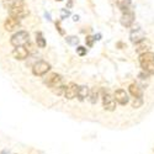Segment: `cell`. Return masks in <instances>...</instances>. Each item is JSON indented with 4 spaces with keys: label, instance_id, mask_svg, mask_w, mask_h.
<instances>
[{
    "label": "cell",
    "instance_id": "5bb4252c",
    "mask_svg": "<svg viewBox=\"0 0 154 154\" xmlns=\"http://www.w3.org/2000/svg\"><path fill=\"white\" fill-rule=\"evenodd\" d=\"M116 5L121 11L126 12V11L130 10V8L132 5V2L131 0H116Z\"/></svg>",
    "mask_w": 154,
    "mask_h": 154
},
{
    "label": "cell",
    "instance_id": "4316f807",
    "mask_svg": "<svg viewBox=\"0 0 154 154\" xmlns=\"http://www.w3.org/2000/svg\"><path fill=\"white\" fill-rule=\"evenodd\" d=\"M2 154H9V152H8V150H6V149H4V150H3V152H2Z\"/></svg>",
    "mask_w": 154,
    "mask_h": 154
},
{
    "label": "cell",
    "instance_id": "d4e9b609",
    "mask_svg": "<svg viewBox=\"0 0 154 154\" xmlns=\"http://www.w3.org/2000/svg\"><path fill=\"white\" fill-rule=\"evenodd\" d=\"M56 27L58 29V31H59L60 35H64V31H63V29H62V26H60V22H59V21L56 22Z\"/></svg>",
    "mask_w": 154,
    "mask_h": 154
},
{
    "label": "cell",
    "instance_id": "f546056e",
    "mask_svg": "<svg viewBox=\"0 0 154 154\" xmlns=\"http://www.w3.org/2000/svg\"><path fill=\"white\" fill-rule=\"evenodd\" d=\"M58 2H60V0H58Z\"/></svg>",
    "mask_w": 154,
    "mask_h": 154
},
{
    "label": "cell",
    "instance_id": "2e32d148",
    "mask_svg": "<svg viewBox=\"0 0 154 154\" xmlns=\"http://www.w3.org/2000/svg\"><path fill=\"white\" fill-rule=\"evenodd\" d=\"M88 99H89V101H90L91 104H96L97 100H99V89H97V88L91 89V90L89 91Z\"/></svg>",
    "mask_w": 154,
    "mask_h": 154
},
{
    "label": "cell",
    "instance_id": "277c9868",
    "mask_svg": "<svg viewBox=\"0 0 154 154\" xmlns=\"http://www.w3.org/2000/svg\"><path fill=\"white\" fill-rule=\"evenodd\" d=\"M62 83H63L62 75H59V74H57V73H51V74H48L47 78L45 79V84H46L48 88L52 89V90H53V89H56V88H58V86H60Z\"/></svg>",
    "mask_w": 154,
    "mask_h": 154
},
{
    "label": "cell",
    "instance_id": "ba28073f",
    "mask_svg": "<svg viewBox=\"0 0 154 154\" xmlns=\"http://www.w3.org/2000/svg\"><path fill=\"white\" fill-rule=\"evenodd\" d=\"M29 53L30 52L27 51V48L25 47H15L12 49V57L17 60H25L29 57Z\"/></svg>",
    "mask_w": 154,
    "mask_h": 154
},
{
    "label": "cell",
    "instance_id": "3957f363",
    "mask_svg": "<svg viewBox=\"0 0 154 154\" xmlns=\"http://www.w3.org/2000/svg\"><path fill=\"white\" fill-rule=\"evenodd\" d=\"M51 69V64L47 63L46 60H38L33 64L32 67V73L36 76H42L45 74H47V72H49Z\"/></svg>",
    "mask_w": 154,
    "mask_h": 154
},
{
    "label": "cell",
    "instance_id": "5b68a950",
    "mask_svg": "<svg viewBox=\"0 0 154 154\" xmlns=\"http://www.w3.org/2000/svg\"><path fill=\"white\" fill-rule=\"evenodd\" d=\"M130 40H131L132 43L139 45V43H142L146 40V33H144V31L140 29V27L133 29L131 31V33H130Z\"/></svg>",
    "mask_w": 154,
    "mask_h": 154
},
{
    "label": "cell",
    "instance_id": "7c38bea8",
    "mask_svg": "<svg viewBox=\"0 0 154 154\" xmlns=\"http://www.w3.org/2000/svg\"><path fill=\"white\" fill-rule=\"evenodd\" d=\"M139 63H140V66L154 63V53L153 52H146V53L139 54Z\"/></svg>",
    "mask_w": 154,
    "mask_h": 154
},
{
    "label": "cell",
    "instance_id": "8fae6325",
    "mask_svg": "<svg viewBox=\"0 0 154 154\" xmlns=\"http://www.w3.org/2000/svg\"><path fill=\"white\" fill-rule=\"evenodd\" d=\"M19 26H20V20H17L15 17H11V16H9L4 22V29L9 32L15 31Z\"/></svg>",
    "mask_w": 154,
    "mask_h": 154
},
{
    "label": "cell",
    "instance_id": "30bf717a",
    "mask_svg": "<svg viewBox=\"0 0 154 154\" xmlns=\"http://www.w3.org/2000/svg\"><path fill=\"white\" fill-rule=\"evenodd\" d=\"M113 99L116 102H119L120 105H126L128 101H130V97H128V94L122 90V89H119V90L115 91V95H113Z\"/></svg>",
    "mask_w": 154,
    "mask_h": 154
},
{
    "label": "cell",
    "instance_id": "6da1fadb",
    "mask_svg": "<svg viewBox=\"0 0 154 154\" xmlns=\"http://www.w3.org/2000/svg\"><path fill=\"white\" fill-rule=\"evenodd\" d=\"M10 16L11 17H15L17 20L20 19H23V17H26L29 15V9L26 8V5H25V2L23 0H16V2L12 4L10 6Z\"/></svg>",
    "mask_w": 154,
    "mask_h": 154
},
{
    "label": "cell",
    "instance_id": "4fadbf2b",
    "mask_svg": "<svg viewBox=\"0 0 154 154\" xmlns=\"http://www.w3.org/2000/svg\"><path fill=\"white\" fill-rule=\"evenodd\" d=\"M89 91L90 90H89V88L86 85H82V86L78 88V94H76V97H78L80 101H83L89 96Z\"/></svg>",
    "mask_w": 154,
    "mask_h": 154
},
{
    "label": "cell",
    "instance_id": "ffe728a7",
    "mask_svg": "<svg viewBox=\"0 0 154 154\" xmlns=\"http://www.w3.org/2000/svg\"><path fill=\"white\" fill-rule=\"evenodd\" d=\"M142 104H143L142 97H134V100H133V102H132V107L138 109V107L142 106Z\"/></svg>",
    "mask_w": 154,
    "mask_h": 154
},
{
    "label": "cell",
    "instance_id": "f1b7e54d",
    "mask_svg": "<svg viewBox=\"0 0 154 154\" xmlns=\"http://www.w3.org/2000/svg\"><path fill=\"white\" fill-rule=\"evenodd\" d=\"M79 20V16H74V21H78Z\"/></svg>",
    "mask_w": 154,
    "mask_h": 154
},
{
    "label": "cell",
    "instance_id": "52a82bcc",
    "mask_svg": "<svg viewBox=\"0 0 154 154\" xmlns=\"http://www.w3.org/2000/svg\"><path fill=\"white\" fill-rule=\"evenodd\" d=\"M120 22L125 27H131L134 22V12L133 11H126L120 19Z\"/></svg>",
    "mask_w": 154,
    "mask_h": 154
},
{
    "label": "cell",
    "instance_id": "44dd1931",
    "mask_svg": "<svg viewBox=\"0 0 154 154\" xmlns=\"http://www.w3.org/2000/svg\"><path fill=\"white\" fill-rule=\"evenodd\" d=\"M86 52H88V51H86V48L85 47H83V46H79L78 48H76V53H78L79 56H85L86 54Z\"/></svg>",
    "mask_w": 154,
    "mask_h": 154
},
{
    "label": "cell",
    "instance_id": "83f0119b",
    "mask_svg": "<svg viewBox=\"0 0 154 154\" xmlns=\"http://www.w3.org/2000/svg\"><path fill=\"white\" fill-rule=\"evenodd\" d=\"M46 17H47L48 20H51V16H49V14H47V12H46Z\"/></svg>",
    "mask_w": 154,
    "mask_h": 154
},
{
    "label": "cell",
    "instance_id": "7a4b0ae2",
    "mask_svg": "<svg viewBox=\"0 0 154 154\" xmlns=\"http://www.w3.org/2000/svg\"><path fill=\"white\" fill-rule=\"evenodd\" d=\"M29 42H30V35L26 31H19L12 35V37L10 38V43L14 47H25V45H27Z\"/></svg>",
    "mask_w": 154,
    "mask_h": 154
},
{
    "label": "cell",
    "instance_id": "9c48e42d",
    "mask_svg": "<svg viewBox=\"0 0 154 154\" xmlns=\"http://www.w3.org/2000/svg\"><path fill=\"white\" fill-rule=\"evenodd\" d=\"M78 85H76L75 83H70L66 86V89H64V96H66V99L68 100H72L74 97H76V94H78Z\"/></svg>",
    "mask_w": 154,
    "mask_h": 154
},
{
    "label": "cell",
    "instance_id": "9a60e30c",
    "mask_svg": "<svg viewBox=\"0 0 154 154\" xmlns=\"http://www.w3.org/2000/svg\"><path fill=\"white\" fill-rule=\"evenodd\" d=\"M128 90H130L131 95L134 96V97H142L143 96V91L142 89H140L137 84H131L130 88H128Z\"/></svg>",
    "mask_w": 154,
    "mask_h": 154
},
{
    "label": "cell",
    "instance_id": "484cf974",
    "mask_svg": "<svg viewBox=\"0 0 154 154\" xmlns=\"http://www.w3.org/2000/svg\"><path fill=\"white\" fill-rule=\"evenodd\" d=\"M139 78H140V79H146V78H148V74H144V73H140V74H139Z\"/></svg>",
    "mask_w": 154,
    "mask_h": 154
},
{
    "label": "cell",
    "instance_id": "d6986e66",
    "mask_svg": "<svg viewBox=\"0 0 154 154\" xmlns=\"http://www.w3.org/2000/svg\"><path fill=\"white\" fill-rule=\"evenodd\" d=\"M66 41L70 46H76V45L79 43V38L76 37V36H67L66 37Z\"/></svg>",
    "mask_w": 154,
    "mask_h": 154
},
{
    "label": "cell",
    "instance_id": "7402d4cb",
    "mask_svg": "<svg viewBox=\"0 0 154 154\" xmlns=\"http://www.w3.org/2000/svg\"><path fill=\"white\" fill-rule=\"evenodd\" d=\"M64 89H66V86L60 85V86H58V88L53 89V93H54V94H57V95H62V94L64 93Z\"/></svg>",
    "mask_w": 154,
    "mask_h": 154
},
{
    "label": "cell",
    "instance_id": "ac0fdd59",
    "mask_svg": "<svg viewBox=\"0 0 154 154\" xmlns=\"http://www.w3.org/2000/svg\"><path fill=\"white\" fill-rule=\"evenodd\" d=\"M143 68V72L148 75H153L154 74V63H150V64H144V66H142Z\"/></svg>",
    "mask_w": 154,
    "mask_h": 154
},
{
    "label": "cell",
    "instance_id": "cb8c5ba5",
    "mask_svg": "<svg viewBox=\"0 0 154 154\" xmlns=\"http://www.w3.org/2000/svg\"><path fill=\"white\" fill-rule=\"evenodd\" d=\"M70 15V11L69 10H66V9H62V19H66Z\"/></svg>",
    "mask_w": 154,
    "mask_h": 154
},
{
    "label": "cell",
    "instance_id": "603a6c76",
    "mask_svg": "<svg viewBox=\"0 0 154 154\" xmlns=\"http://www.w3.org/2000/svg\"><path fill=\"white\" fill-rule=\"evenodd\" d=\"M94 41H95V38H94L93 36H88V37L85 38V43H86L89 47H91V46L94 45Z\"/></svg>",
    "mask_w": 154,
    "mask_h": 154
},
{
    "label": "cell",
    "instance_id": "8992f818",
    "mask_svg": "<svg viewBox=\"0 0 154 154\" xmlns=\"http://www.w3.org/2000/svg\"><path fill=\"white\" fill-rule=\"evenodd\" d=\"M102 105L106 111H115L116 110V101H115L113 96L110 93H105L102 96Z\"/></svg>",
    "mask_w": 154,
    "mask_h": 154
},
{
    "label": "cell",
    "instance_id": "e0dca14e",
    "mask_svg": "<svg viewBox=\"0 0 154 154\" xmlns=\"http://www.w3.org/2000/svg\"><path fill=\"white\" fill-rule=\"evenodd\" d=\"M36 43L40 48H45L46 47V40H45L42 32H37L36 33Z\"/></svg>",
    "mask_w": 154,
    "mask_h": 154
}]
</instances>
